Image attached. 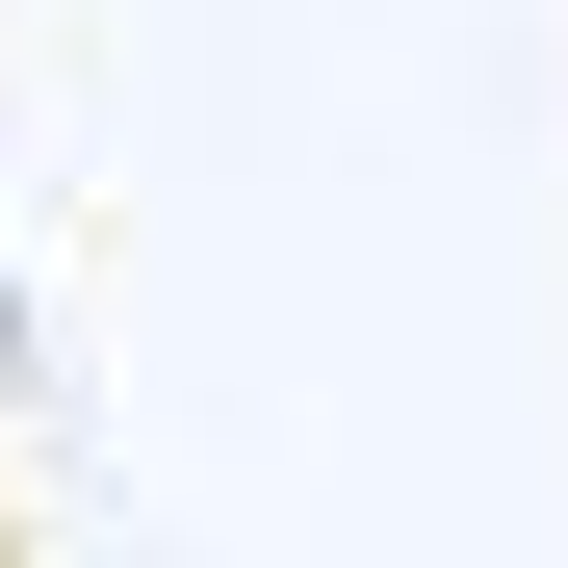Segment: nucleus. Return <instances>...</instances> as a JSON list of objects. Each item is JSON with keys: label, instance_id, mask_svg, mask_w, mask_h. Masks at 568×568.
Returning <instances> with one entry per match:
<instances>
[{"label": "nucleus", "instance_id": "1", "mask_svg": "<svg viewBox=\"0 0 568 568\" xmlns=\"http://www.w3.org/2000/svg\"><path fill=\"white\" fill-rule=\"evenodd\" d=\"M0 568H27V491H0Z\"/></svg>", "mask_w": 568, "mask_h": 568}]
</instances>
